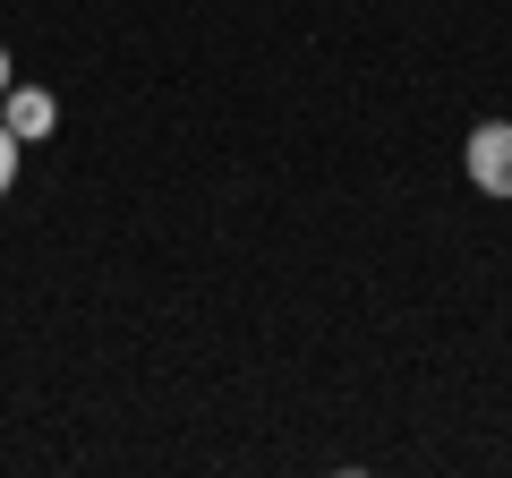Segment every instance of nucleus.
Wrapping results in <instances>:
<instances>
[{
	"label": "nucleus",
	"instance_id": "obj_3",
	"mask_svg": "<svg viewBox=\"0 0 512 478\" xmlns=\"http://www.w3.org/2000/svg\"><path fill=\"white\" fill-rule=\"evenodd\" d=\"M9 171H18V137L0 129V188H9Z\"/></svg>",
	"mask_w": 512,
	"mask_h": 478
},
{
	"label": "nucleus",
	"instance_id": "obj_2",
	"mask_svg": "<svg viewBox=\"0 0 512 478\" xmlns=\"http://www.w3.org/2000/svg\"><path fill=\"white\" fill-rule=\"evenodd\" d=\"M52 120H60V111H52V94H43V86L9 94V137H18V146H26V137H52Z\"/></svg>",
	"mask_w": 512,
	"mask_h": 478
},
{
	"label": "nucleus",
	"instance_id": "obj_1",
	"mask_svg": "<svg viewBox=\"0 0 512 478\" xmlns=\"http://www.w3.org/2000/svg\"><path fill=\"white\" fill-rule=\"evenodd\" d=\"M470 180L487 188V197H512V129L504 120H487V129L470 137Z\"/></svg>",
	"mask_w": 512,
	"mask_h": 478
},
{
	"label": "nucleus",
	"instance_id": "obj_4",
	"mask_svg": "<svg viewBox=\"0 0 512 478\" xmlns=\"http://www.w3.org/2000/svg\"><path fill=\"white\" fill-rule=\"evenodd\" d=\"M0 94H9V52H0Z\"/></svg>",
	"mask_w": 512,
	"mask_h": 478
}]
</instances>
